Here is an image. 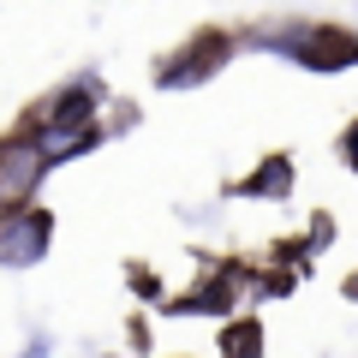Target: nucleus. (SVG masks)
I'll return each instance as SVG.
<instances>
[{
	"instance_id": "nucleus-1",
	"label": "nucleus",
	"mask_w": 358,
	"mask_h": 358,
	"mask_svg": "<svg viewBox=\"0 0 358 358\" xmlns=\"http://www.w3.org/2000/svg\"><path fill=\"white\" fill-rule=\"evenodd\" d=\"M245 48H263L287 66H305V72H346L358 66V36L341 24H305V18H281V24L245 30Z\"/></svg>"
},
{
	"instance_id": "nucleus-2",
	"label": "nucleus",
	"mask_w": 358,
	"mask_h": 358,
	"mask_svg": "<svg viewBox=\"0 0 358 358\" xmlns=\"http://www.w3.org/2000/svg\"><path fill=\"white\" fill-rule=\"evenodd\" d=\"M233 54H239V36L221 30V24H203V30H192V36L179 42V48H167L150 78H155V90H197V84H209Z\"/></svg>"
},
{
	"instance_id": "nucleus-3",
	"label": "nucleus",
	"mask_w": 358,
	"mask_h": 358,
	"mask_svg": "<svg viewBox=\"0 0 358 358\" xmlns=\"http://www.w3.org/2000/svg\"><path fill=\"white\" fill-rule=\"evenodd\" d=\"M54 173V162L42 155V143L30 131H13L0 143V209H18V203H36L42 179Z\"/></svg>"
},
{
	"instance_id": "nucleus-4",
	"label": "nucleus",
	"mask_w": 358,
	"mask_h": 358,
	"mask_svg": "<svg viewBox=\"0 0 358 358\" xmlns=\"http://www.w3.org/2000/svg\"><path fill=\"white\" fill-rule=\"evenodd\" d=\"M48 245H54V209L18 203V209H6V215H0V263H6V268L42 263V257H48Z\"/></svg>"
},
{
	"instance_id": "nucleus-5",
	"label": "nucleus",
	"mask_w": 358,
	"mask_h": 358,
	"mask_svg": "<svg viewBox=\"0 0 358 358\" xmlns=\"http://www.w3.org/2000/svg\"><path fill=\"white\" fill-rule=\"evenodd\" d=\"M227 197H257V203H287V197H293V155H287V150L263 155V162H257L245 179H233V185H227Z\"/></svg>"
},
{
	"instance_id": "nucleus-6",
	"label": "nucleus",
	"mask_w": 358,
	"mask_h": 358,
	"mask_svg": "<svg viewBox=\"0 0 358 358\" xmlns=\"http://www.w3.org/2000/svg\"><path fill=\"white\" fill-rule=\"evenodd\" d=\"M215 346H221V358H263V322L257 317H227Z\"/></svg>"
},
{
	"instance_id": "nucleus-7",
	"label": "nucleus",
	"mask_w": 358,
	"mask_h": 358,
	"mask_svg": "<svg viewBox=\"0 0 358 358\" xmlns=\"http://www.w3.org/2000/svg\"><path fill=\"white\" fill-rule=\"evenodd\" d=\"M341 162H346V167L358 173V120H352V126L341 131Z\"/></svg>"
}]
</instances>
